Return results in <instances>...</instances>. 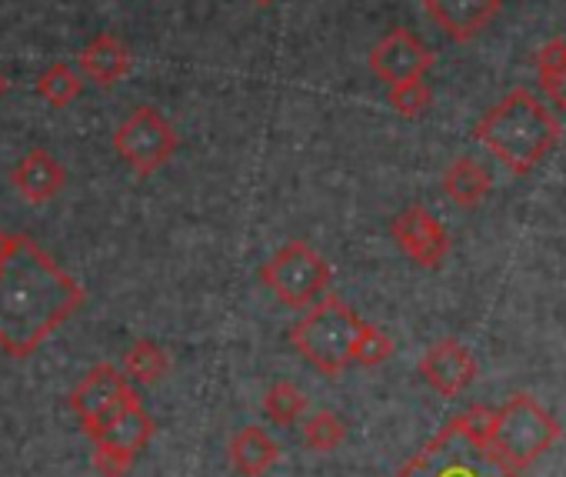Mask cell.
<instances>
[{
    "label": "cell",
    "instance_id": "cell-22",
    "mask_svg": "<svg viewBox=\"0 0 566 477\" xmlns=\"http://www.w3.org/2000/svg\"><path fill=\"white\" fill-rule=\"evenodd\" d=\"M344 434H347V427H344V421L334 411H314V414L304 417V444L311 450L327 454V450H334L344 440Z\"/></svg>",
    "mask_w": 566,
    "mask_h": 477
},
{
    "label": "cell",
    "instance_id": "cell-27",
    "mask_svg": "<svg viewBox=\"0 0 566 477\" xmlns=\"http://www.w3.org/2000/svg\"><path fill=\"white\" fill-rule=\"evenodd\" d=\"M8 94V81H4V74H0V97Z\"/></svg>",
    "mask_w": 566,
    "mask_h": 477
},
{
    "label": "cell",
    "instance_id": "cell-25",
    "mask_svg": "<svg viewBox=\"0 0 566 477\" xmlns=\"http://www.w3.org/2000/svg\"><path fill=\"white\" fill-rule=\"evenodd\" d=\"M130 464H134V457H130V454L114 450V447H107V444H97V440H94V467H97V474H101V477H124V474L130 470Z\"/></svg>",
    "mask_w": 566,
    "mask_h": 477
},
{
    "label": "cell",
    "instance_id": "cell-12",
    "mask_svg": "<svg viewBox=\"0 0 566 477\" xmlns=\"http://www.w3.org/2000/svg\"><path fill=\"white\" fill-rule=\"evenodd\" d=\"M423 8L447 38L470 41L500 14V0H423Z\"/></svg>",
    "mask_w": 566,
    "mask_h": 477
},
{
    "label": "cell",
    "instance_id": "cell-7",
    "mask_svg": "<svg viewBox=\"0 0 566 477\" xmlns=\"http://www.w3.org/2000/svg\"><path fill=\"white\" fill-rule=\"evenodd\" d=\"M114 151L134 174L150 177L174 157L177 131L157 107L144 104L137 111H130L120 121V127L114 131Z\"/></svg>",
    "mask_w": 566,
    "mask_h": 477
},
{
    "label": "cell",
    "instance_id": "cell-26",
    "mask_svg": "<svg viewBox=\"0 0 566 477\" xmlns=\"http://www.w3.org/2000/svg\"><path fill=\"white\" fill-rule=\"evenodd\" d=\"M11 245H14V234H8L4 227H0V261H4V255L11 251Z\"/></svg>",
    "mask_w": 566,
    "mask_h": 477
},
{
    "label": "cell",
    "instance_id": "cell-10",
    "mask_svg": "<svg viewBox=\"0 0 566 477\" xmlns=\"http://www.w3.org/2000/svg\"><path fill=\"white\" fill-rule=\"evenodd\" d=\"M370 71L387 81V84H400L410 77H423L433 68V51L407 28H394L390 34H384L370 58H367Z\"/></svg>",
    "mask_w": 566,
    "mask_h": 477
},
{
    "label": "cell",
    "instance_id": "cell-4",
    "mask_svg": "<svg viewBox=\"0 0 566 477\" xmlns=\"http://www.w3.org/2000/svg\"><path fill=\"white\" fill-rule=\"evenodd\" d=\"M360 331V318L337 294L317 298L304 308V318L291 328V344L324 374L337 377L347 364H354V341Z\"/></svg>",
    "mask_w": 566,
    "mask_h": 477
},
{
    "label": "cell",
    "instance_id": "cell-8",
    "mask_svg": "<svg viewBox=\"0 0 566 477\" xmlns=\"http://www.w3.org/2000/svg\"><path fill=\"white\" fill-rule=\"evenodd\" d=\"M130 394H134V384L124 377V371H120L117 364L104 361V364H94V367L81 377V384L71 391L67 401H71V411L77 414L84 434L94 440V437L111 424V417L120 411V404H124Z\"/></svg>",
    "mask_w": 566,
    "mask_h": 477
},
{
    "label": "cell",
    "instance_id": "cell-6",
    "mask_svg": "<svg viewBox=\"0 0 566 477\" xmlns=\"http://www.w3.org/2000/svg\"><path fill=\"white\" fill-rule=\"evenodd\" d=\"M331 278H334L331 265L307 241H287L260 268V281L270 288V294H276L280 304H287L294 311H304L317 298H324Z\"/></svg>",
    "mask_w": 566,
    "mask_h": 477
},
{
    "label": "cell",
    "instance_id": "cell-13",
    "mask_svg": "<svg viewBox=\"0 0 566 477\" xmlns=\"http://www.w3.org/2000/svg\"><path fill=\"white\" fill-rule=\"evenodd\" d=\"M64 180H67V174H64L61 160H57L51 151H44V147L28 151V154L11 167V184H14L18 194H21L24 200H31V204H44V200L57 197V194L64 190Z\"/></svg>",
    "mask_w": 566,
    "mask_h": 477
},
{
    "label": "cell",
    "instance_id": "cell-28",
    "mask_svg": "<svg viewBox=\"0 0 566 477\" xmlns=\"http://www.w3.org/2000/svg\"><path fill=\"white\" fill-rule=\"evenodd\" d=\"M253 4H260V8H263V4H270V0H253Z\"/></svg>",
    "mask_w": 566,
    "mask_h": 477
},
{
    "label": "cell",
    "instance_id": "cell-24",
    "mask_svg": "<svg viewBox=\"0 0 566 477\" xmlns=\"http://www.w3.org/2000/svg\"><path fill=\"white\" fill-rule=\"evenodd\" d=\"M390 354H394V341H390V334H387V331H380L377 324L360 321V331H357V341H354V364L377 367V364H384Z\"/></svg>",
    "mask_w": 566,
    "mask_h": 477
},
{
    "label": "cell",
    "instance_id": "cell-11",
    "mask_svg": "<svg viewBox=\"0 0 566 477\" xmlns=\"http://www.w3.org/2000/svg\"><path fill=\"white\" fill-rule=\"evenodd\" d=\"M420 374L423 381L443 394V397H457L460 391H467L476 377V361L470 357V351L460 341H437L427 348V354L420 357Z\"/></svg>",
    "mask_w": 566,
    "mask_h": 477
},
{
    "label": "cell",
    "instance_id": "cell-1",
    "mask_svg": "<svg viewBox=\"0 0 566 477\" xmlns=\"http://www.w3.org/2000/svg\"><path fill=\"white\" fill-rule=\"evenodd\" d=\"M84 288L28 234L0 261V351L31 357L77 308Z\"/></svg>",
    "mask_w": 566,
    "mask_h": 477
},
{
    "label": "cell",
    "instance_id": "cell-19",
    "mask_svg": "<svg viewBox=\"0 0 566 477\" xmlns=\"http://www.w3.org/2000/svg\"><path fill=\"white\" fill-rule=\"evenodd\" d=\"M167 367H170L167 354H164L154 341H147V338L134 341V344L124 351V377H127L134 387H137V384H154V381H160V377L167 374Z\"/></svg>",
    "mask_w": 566,
    "mask_h": 477
},
{
    "label": "cell",
    "instance_id": "cell-18",
    "mask_svg": "<svg viewBox=\"0 0 566 477\" xmlns=\"http://www.w3.org/2000/svg\"><path fill=\"white\" fill-rule=\"evenodd\" d=\"M536 74H539V87L543 94L566 111V41H546L536 54Z\"/></svg>",
    "mask_w": 566,
    "mask_h": 477
},
{
    "label": "cell",
    "instance_id": "cell-23",
    "mask_svg": "<svg viewBox=\"0 0 566 477\" xmlns=\"http://www.w3.org/2000/svg\"><path fill=\"white\" fill-rule=\"evenodd\" d=\"M390 107L400 114V117H420L430 104H433V91L423 77H410V81H400V84H390V94H387Z\"/></svg>",
    "mask_w": 566,
    "mask_h": 477
},
{
    "label": "cell",
    "instance_id": "cell-5",
    "mask_svg": "<svg viewBox=\"0 0 566 477\" xmlns=\"http://www.w3.org/2000/svg\"><path fill=\"white\" fill-rule=\"evenodd\" d=\"M556 437H559V421L530 394H516L503 407H496L490 444L513 467L523 470L526 464H533L549 444H556Z\"/></svg>",
    "mask_w": 566,
    "mask_h": 477
},
{
    "label": "cell",
    "instance_id": "cell-21",
    "mask_svg": "<svg viewBox=\"0 0 566 477\" xmlns=\"http://www.w3.org/2000/svg\"><path fill=\"white\" fill-rule=\"evenodd\" d=\"M38 94L51 104V107H67L77 94H81V77L74 74V68L67 64H51L48 71H41L38 77Z\"/></svg>",
    "mask_w": 566,
    "mask_h": 477
},
{
    "label": "cell",
    "instance_id": "cell-14",
    "mask_svg": "<svg viewBox=\"0 0 566 477\" xmlns=\"http://www.w3.org/2000/svg\"><path fill=\"white\" fill-rule=\"evenodd\" d=\"M154 437V417L144 411V404H140V397H137V391L120 404V411L111 417V424L94 437L97 444H107V447H114V450H124V454H130V457H137L144 447H147V440Z\"/></svg>",
    "mask_w": 566,
    "mask_h": 477
},
{
    "label": "cell",
    "instance_id": "cell-17",
    "mask_svg": "<svg viewBox=\"0 0 566 477\" xmlns=\"http://www.w3.org/2000/svg\"><path fill=\"white\" fill-rule=\"evenodd\" d=\"M490 170L473 160V157H457L447 170H443V194L460 204V207H473L490 194Z\"/></svg>",
    "mask_w": 566,
    "mask_h": 477
},
{
    "label": "cell",
    "instance_id": "cell-16",
    "mask_svg": "<svg viewBox=\"0 0 566 477\" xmlns=\"http://www.w3.org/2000/svg\"><path fill=\"white\" fill-rule=\"evenodd\" d=\"M276 440H270V434L256 424H247L230 437V460L243 477H263L276 464Z\"/></svg>",
    "mask_w": 566,
    "mask_h": 477
},
{
    "label": "cell",
    "instance_id": "cell-15",
    "mask_svg": "<svg viewBox=\"0 0 566 477\" xmlns=\"http://www.w3.org/2000/svg\"><path fill=\"white\" fill-rule=\"evenodd\" d=\"M77 68L97 81L101 87L117 84L127 71H130V51L114 38V34H97L81 54H77Z\"/></svg>",
    "mask_w": 566,
    "mask_h": 477
},
{
    "label": "cell",
    "instance_id": "cell-20",
    "mask_svg": "<svg viewBox=\"0 0 566 477\" xmlns=\"http://www.w3.org/2000/svg\"><path fill=\"white\" fill-rule=\"evenodd\" d=\"M307 407H311V401H307V394L301 391V387H294L291 381H276L270 391H266V397H263V414L273 421V424H297L304 414H307Z\"/></svg>",
    "mask_w": 566,
    "mask_h": 477
},
{
    "label": "cell",
    "instance_id": "cell-2",
    "mask_svg": "<svg viewBox=\"0 0 566 477\" xmlns=\"http://www.w3.org/2000/svg\"><path fill=\"white\" fill-rule=\"evenodd\" d=\"M473 137L513 174H526L553 151L559 137V121L543 107L533 91L513 87L496 107H490L476 121Z\"/></svg>",
    "mask_w": 566,
    "mask_h": 477
},
{
    "label": "cell",
    "instance_id": "cell-9",
    "mask_svg": "<svg viewBox=\"0 0 566 477\" xmlns=\"http://www.w3.org/2000/svg\"><path fill=\"white\" fill-rule=\"evenodd\" d=\"M390 234H394V241L400 245V251L417 261L420 268H440L447 251H450V237L443 230V224L420 204L413 207H403L394 224H390Z\"/></svg>",
    "mask_w": 566,
    "mask_h": 477
},
{
    "label": "cell",
    "instance_id": "cell-3",
    "mask_svg": "<svg viewBox=\"0 0 566 477\" xmlns=\"http://www.w3.org/2000/svg\"><path fill=\"white\" fill-rule=\"evenodd\" d=\"M394 477H523V470L453 417Z\"/></svg>",
    "mask_w": 566,
    "mask_h": 477
}]
</instances>
